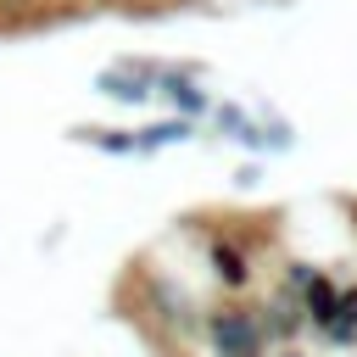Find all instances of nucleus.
I'll use <instances>...</instances> for the list:
<instances>
[{
	"instance_id": "obj_7",
	"label": "nucleus",
	"mask_w": 357,
	"mask_h": 357,
	"mask_svg": "<svg viewBox=\"0 0 357 357\" xmlns=\"http://www.w3.org/2000/svg\"><path fill=\"white\" fill-rule=\"evenodd\" d=\"M201 134V123H190V117H151V123H139L134 128V156H156V151H173V145H190Z\"/></svg>"
},
{
	"instance_id": "obj_13",
	"label": "nucleus",
	"mask_w": 357,
	"mask_h": 357,
	"mask_svg": "<svg viewBox=\"0 0 357 357\" xmlns=\"http://www.w3.org/2000/svg\"><path fill=\"white\" fill-rule=\"evenodd\" d=\"M151 357H201V346H156L151 340Z\"/></svg>"
},
{
	"instance_id": "obj_1",
	"label": "nucleus",
	"mask_w": 357,
	"mask_h": 357,
	"mask_svg": "<svg viewBox=\"0 0 357 357\" xmlns=\"http://www.w3.org/2000/svg\"><path fill=\"white\" fill-rule=\"evenodd\" d=\"M178 234L195 240L201 268L223 296H251L262 284V245H268L262 229H240L234 218H184Z\"/></svg>"
},
{
	"instance_id": "obj_2",
	"label": "nucleus",
	"mask_w": 357,
	"mask_h": 357,
	"mask_svg": "<svg viewBox=\"0 0 357 357\" xmlns=\"http://www.w3.org/2000/svg\"><path fill=\"white\" fill-rule=\"evenodd\" d=\"M128 312L151 329L156 346H201V312H206V301L184 279H173L167 268H139L128 279Z\"/></svg>"
},
{
	"instance_id": "obj_3",
	"label": "nucleus",
	"mask_w": 357,
	"mask_h": 357,
	"mask_svg": "<svg viewBox=\"0 0 357 357\" xmlns=\"http://www.w3.org/2000/svg\"><path fill=\"white\" fill-rule=\"evenodd\" d=\"M201 351L206 357H268V335L251 312V296H218L201 312Z\"/></svg>"
},
{
	"instance_id": "obj_5",
	"label": "nucleus",
	"mask_w": 357,
	"mask_h": 357,
	"mask_svg": "<svg viewBox=\"0 0 357 357\" xmlns=\"http://www.w3.org/2000/svg\"><path fill=\"white\" fill-rule=\"evenodd\" d=\"M95 95L112 106H151L156 100V56H117L112 67L95 73Z\"/></svg>"
},
{
	"instance_id": "obj_9",
	"label": "nucleus",
	"mask_w": 357,
	"mask_h": 357,
	"mask_svg": "<svg viewBox=\"0 0 357 357\" xmlns=\"http://www.w3.org/2000/svg\"><path fill=\"white\" fill-rule=\"evenodd\" d=\"M73 139L78 145H95L106 156H134V128H117V123H78Z\"/></svg>"
},
{
	"instance_id": "obj_12",
	"label": "nucleus",
	"mask_w": 357,
	"mask_h": 357,
	"mask_svg": "<svg viewBox=\"0 0 357 357\" xmlns=\"http://www.w3.org/2000/svg\"><path fill=\"white\" fill-rule=\"evenodd\" d=\"M257 184H262V167L257 162H240L234 167V190H257Z\"/></svg>"
},
{
	"instance_id": "obj_14",
	"label": "nucleus",
	"mask_w": 357,
	"mask_h": 357,
	"mask_svg": "<svg viewBox=\"0 0 357 357\" xmlns=\"http://www.w3.org/2000/svg\"><path fill=\"white\" fill-rule=\"evenodd\" d=\"M268 357H312V351H307V346H301V340H296V346H273V351H268Z\"/></svg>"
},
{
	"instance_id": "obj_11",
	"label": "nucleus",
	"mask_w": 357,
	"mask_h": 357,
	"mask_svg": "<svg viewBox=\"0 0 357 357\" xmlns=\"http://www.w3.org/2000/svg\"><path fill=\"white\" fill-rule=\"evenodd\" d=\"M335 324L357 329V279L351 273H340V284H335Z\"/></svg>"
},
{
	"instance_id": "obj_4",
	"label": "nucleus",
	"mask_w": 357,
	"mask_h": 357,
	"mask_svg": "<svg viewBox=\"0 0 357 357\" xmlns=\"http://www.w3.org/2000/svg\"><path fill=\"white\" fill-rule=\"evenodd\" d=\"M156 100L173 112V117H190V123H206L212 112V89H206V67L201 61H162L156 56Z\"/></svg>"
},
{
	"instance_id": "obj_6",
	"label": "nucleus",
	"mask_w": 357,
	"mask_h": 357,
	"mask_svg": "<svg viewBox=\"0 0 357 357\" xmlns=\"http://www.w3.org/2000/svg\"><path fill=\"white\" fill-rule=\"evenodd\" d=\"M251 312H257L268 346H296V340H307V318H301V296H296V290H284V284L268 279V284L251 296Z\"/></svg>"
},
{
	"instance_id": "obj_10",
	"label": "nucleus",
	"mask_w": 357,
	"mask_h": 357,
	"mask_svg": "<svg viewBox=\"0 0 357 357\" xmlns=\"http://www.w3.org/2000/svg\"><path fill=\"white\" fill-rule=\"evenodd\" d=\"M257 117H262V156H279V151H290V145H296V128H290L279 112L257 106Z\"/></svg>"
},
{
	"instance_id": "obj_8",
	"label": "nucleus",
	"mask_w": 357,
	"mask_h": 357,
	"mask_svg": "<svg viewBox=\"0 0 357 357\" xmlns=\"http://www.w3.org/2000/svg\"><path fill=\"white\" fill-rule=\"evenodd\" d=\"M335 284H340V273L318 268L307 279V290H301V318H307V335L312 340H324V329L335 324Z\"/></svg>"
}]
</instances>
